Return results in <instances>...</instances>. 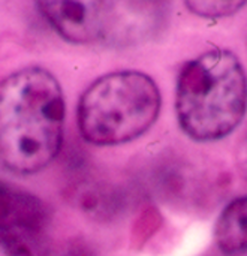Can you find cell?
Wrapping results in <instances>:
<instances>
[{"instance_id": "obj_1", "label": "cell", "mask_w": 247, "mask_h": 256, "mask_svg": "<svg viewBox=\"0 0 247 256\" xmlns=\"http://www.w3.org/2000/svg\"><path fill=\"white\" fill-rule=\"evenodd\" d=\"M64 98L57 78L27 66L0 81V165L20 176L48 166L63 144Z\"/></svg>"}, {"instance_id": "obj_2", "label": "cell", "mask_w": 247, "mask_h": 256, "mask_svg": "<svg viewBox=\"0 0 247 256\" xmlns=\"http://www.w3.org/2000/svg\"><path fill=\"white\" fill-rule=\"evenodd\" d=\"M176 111L180 128L195 141H218L237 129L247 111V75L238 57L213 48L186 62Z\"/></svg>"}, {"instance_id": "obj_3", "label": "cell", "mask_w": 247, "mask_h": 256, "mask_svg": "<svg viewBox=\"0 0 247 256\" xmlns=\"http://www.w3.org/2000/svg\"><path fill=\"white\" fill-rule=\"evenodd\" d=\"M162 96L152 76L116 70L93 81L78 102V128L94 146H118L144 135L158 120Z\"/></svg>"}, {"instance_id": "obj_4", "label": "cell", "mask_w": 247, "mask_h": 256, "mask_svg": "<svg viewBox=\"0 0 247 256\" xmlns=\"http://www.w3.org/2000/svg\"><path fill=\"white\" fill-rule=\"evenodd\" d=\"M38 8L50 26L72 44H94L105 39L110 2L58 0L39 2Z\"/></svg>"}, {"instance_id": "obj_5", "label": "cell", "mask_w": 247, "mask_h": 256, "mask_svg": "<svg viewBox=\"0 0 247 256\" xmlns=\"http://www.w3.org/2000/svg\"><path fill=\"white\" fill-rule=\"evenodd\" d=\"M50 224V208L36 195L0 182V237L28 243Z\"/></svg>"}, {"instance_id": "obj_6", "label": "cell", "mask_w": 247, "mask_h": 256, "mask_svg": "<svg viewBox=\"0 0 247 256\" xmlns=\"http://www.w3.org/2000/svg\"><path fill=\"white\" fill-rule=\"evenodd\" d=\"M160 10L154 3L110 2V22L104 44L129 46L150 38L160 26Z\"/></svg>"}, {"instance_id": "obj_7", "label": "cell", "mask_w": 247, "mask_h": 256, "mask_svg": "<svg viewBox=\"0 0 247 256\" xmlns=\"http://www.w3.org/2000/svg\"><path fill=\"white\" fill-rule=\"evenodd\" d=\"M214 237L224 254L236 255L247 250V196L230 202L220 213Z\"/></svg>"}, {"instance_id": "obj_8", "label": "cell", "mask_w": 247, "mask_h": 256, "mask_svg": "<svg viewBox=\"0 0 247 256\" xmlns=\"http://www.w3.org/2000/svg\"><path fill=\"white\" fill-rule=\"evenodd\" d=\"M246 2H237V0H192L186 2V8L202 18H224L237 14L240 9H243Z\"/></svg>"}, {"instance_id": "obj_9", "label": "cell", "mask_w": 247, "mask_h": 256, "mask_svg": "<svg viewBox=\"0 0 247 256\" xmlns=\"http://www.w3.org/2000/svg\"><path fill=\"white\" fill-rule=\"evenodd\" d=\"M45 256H93L92 250L76 240H69L54 246Z\"/></svg>"}, {"instance_id": "obj_10", "label": "cell", "mask_w": 247, "mask_h": 256, "mask_svg": "<svg viewBox=\"0 0 247 256\" xmlns=\"http://www.w3.org/2000/svg\"><path fill=\"white\" fill-rule=\"evenodd\" d=\"M0 256H32L26 243L0 237Z\"/></svg>"}, {"instance_id": "obj_11", "label": "cell", "mask_w": 247, "mask_h": 256, "mask_svg": "<svg viewBox=\"0 0 247 256\" xmlns=\"http://www.w3.org/2000/svg\"><path fill=\"white\" fill-rule=\"evenodd\" d=\"M237 165L242 172V176L247 180V132L240 141L238 150H237Z\"/></svg>"}]
</instances>
